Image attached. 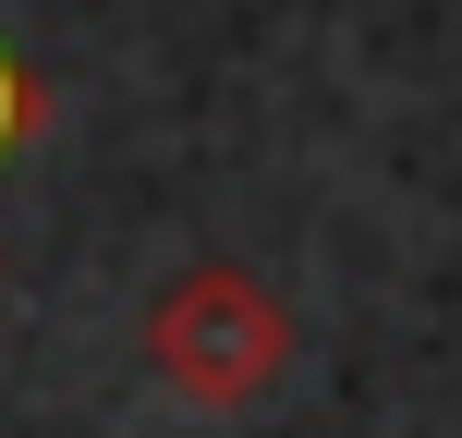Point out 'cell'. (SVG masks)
Instances as JSON below:
<instances>
[{
	"instance_id": "cell-1",
	"label": "cell",
	"mask_w": 462,
	"mask_h": 438,
	"mask_svg": "<svg viewBox=\"0 0 462 438\" xmlns=\"http://www.w3.org/2000/svg\"><path fill=\"white\" fill-rule=\"evenodd\" d=\"M146 366L195 402V415H244L292 377V317H280L268 280L244 268H183L159 304H146Z\"/></svg>"
},
{
	"instance_id": "cell-2",
	"label": "cell",
	"mask_w": 462,
	"mask_h": 438,
	"mask_svg": "<svg viewBox=\"0 0 462 438\" xmlns=\"http://www.w3.org/2000/svg\"><path fill=\"white\" fill-rule=\"evenodd\" d=\"M24 122H37V86H24V61H13V49H0V159H13V146H24Z\"/></svg>"
}]
</instances>
